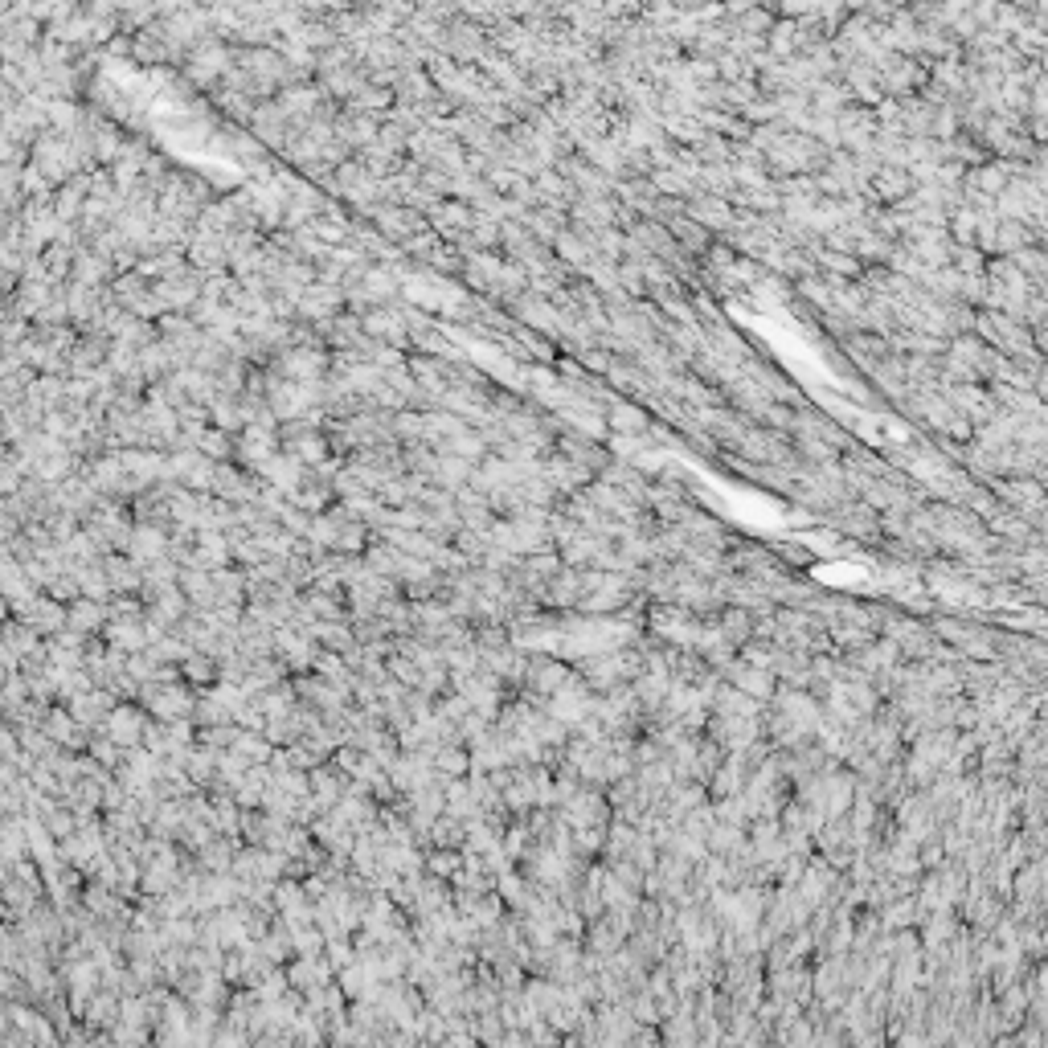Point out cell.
I'll return each mask as SVG.
<instances>
[{"label":"cell","instance_id":"18","mask_svg":"<svg viewBox=\"0 0 1048 1048\" xmlns=\"http://www.w3.org/2000/svg\"><path fill=\"white\" fill-rule=\"evenodd\" d=\"M197 447H201L209 459H226V455H230V439H226V434H201Z\"/></svg>","mask_w":1048,"mask_h":1048},{"label":"cell","instance_id":"9","mask_svg":"<svg viewBox=\"0 0 1048 1048\" xmlns=\"http://www.w3.org/2000/svg\"><path fill=\"white\" fill-rule=\"evenodd\" d=\"M107 602H95V598H78V602H70V623L66 627H74V631H82V635H103V627H107Z\"/></svg>","mask_w":1048,"mask_h":1048},{"label":"cell","instance_id":"17","mask_svg":"<svg viewBox=\"0 0 1048 1048\" xmlns=\"http://www.w3.org/2000/svg\"><path fill=\"white\" fill-rule=\"evenodd\" d=\"M234 737H238V721L234 725H201L197 729V741H201V746H209V750H230Z\"/></svg>","mask_w":1048,"mask_h":1048},{"label":"cell","instance_id":"4","mask_svg":"<svg viewBox=\"0 0 1048 1048\" xmlns=\"http://www.w3.org/2000/svg\"><path fill=\"white\" fill-rule=\"evenodd\" d=\"M287 979H291L295 991L308 995V991L332 983V979H336V967L328 963V954H295L291 963H287Z\"/></svg>","mask_w":1048,"mask_h":1048},{"label":"cell","instance_id":"2","mask_svg":"<svg viewBox=\"0 0 1048 1048\" xmlns=\"http://www.w3.org/2000/svg\"><path fill=\"white\" fill-rule=\"evenodd\" d=\"M148 721H152V713L136 701H119L115 709H111V717H107V725H103V733L111 737V741H119L123 750H131V746H144V733H148Z\"/></svg>","mask_w":1048,"mask_h":1048},{"label":"cell","instance_id":"10","mask_svg":"<svg viewBox=\"0 0 1048 1048\" xmlns=\"http://www.w3.org/2000/svg\"><path fill=\"white\" fill-rule=\"evenodd\" d=\"M238 848H242V844H238V836H222V832H217L209 844H201V848H197V860H201V868H205V872H230V868H234V856H238Z\"/></svg>","mask_w":1048,"mask_h":1048},{"label":"cell","instance_id":"11","mask_svg":"<svg viewBox=\"0 0 1048 1048\" xmlns=\"http://www.w3.org/2000/svg\"><path fill=\"white\" fill-rule=\"evenodd\" d=\"M181 590L189 594L193 610H213V606H217V582H213V570H181Z\"/></svg>","mask_w":1048,"mask_h":1048},{"label":"cell","instance_id":"15","mask_svg":"<svg viewBox=\"0 0 1048 1048\" xmlns=\"http://www.w3.org/2000/svg\"><path fill=\"white\" fill-rule=\"evenodd\" d=\"M434 770L447 774V778L471 774V750L463 746V741H443V746L434 750Z\"/></svg>","mask_w":1048,"mask_h":1048},{"label":"cell","instance_id":"3","mask_svg":"<svg viewBox=\"0 0 1048 1048\" xmlns=\"http://www.w3.org/2000/svg\"><path fill=\"white\" fill-rule=\"evenodd\" d=\"M17 619H21V623H29L37 635H46V639H50V635H58V631L70 623V606H66V602H58L54 594H46V590H41L33 602H25V606L17 610Z\"/></svg>","mask_w":1048,"mask_h":1048},{"label":"cell","instance_id":"8","mask_svg":"<svg viewBox=\"0 0 1048 1048\" xmlns=\"http://www.w3.org/2000/svg\"><path fill=\"white\" fill-rule=\"evenodd\" d=\"M348 786H353V778H348L332 758L312 770V795H320L328 807H336V803L348 795Z\"/></svg>","mask_w":1048,"mask_h":1048},{"label":"cell","instance_id":"6","mask_svg":"<svg viewBox=\"0 0 1048 1048\" xmlns=\"http://www.w3.org/2000/svg\"><path fill=\"white\" fill-rule=\"evenodd\" d=\"M168 524H140L136 520V533H131V545H127V553L136 557L140 565H148V561H160V557H168Z\"/></svg>","mask_w":1048,"mask_h":1048},{"label":"cell","instance_id":"16","mask_svg":"<svg viewBox=\"0 0 1048 1048\" xmlns=\"http://www.w3.org/2000/svg\"><path fill=\"white\" fill-rule=\"evenodd\" d=\"M459 868H463V848H430L426 852V872H430V877L451 881Z\"/></svg>","mask_w":1048,"mask_h":1048},{"label":"cell","instance_id":"7","mask_svg":"<svg viewBox=\"0 0 1048 1048\" xmlns=\"http://www.w3.org/2000/svg\"><path fill=\"white\" fill-rule=\"evenodd\" d=\"M103 639L111 647H123V651H144L152 639H148V623L144 615H127V619H107L103 627Z\"/></svg>","mask_w":1048,"mask_h":1048},{"label":"cell","instance_id":"1","mask_svg":"<svg viewBox=\"0 0 1048 1048\" xmlns=\"http://www.w3.org/2000/svg\"><path fill=\"white\" fill-rule=\"evenodd\" d=\"M197 684H189L185 676L181 680H148L140 684L136 701L152 713V717H193L197 709Z\"/></svg>","mask_w":1048,"mask_h":1048},{"label":"cell","instance_id":"5","mask_svg":"<svg viewBox=\"0 0 1048 1048\" xmlns=\"http://www.w3.org/2000/svg\"><path fill=\"white\" fill-rule=\"evenodd\" d=\"M119 705V696L115 692H107V688H91V692H82V696H74V701L66 705L70 713H74V721L82 725V729H103L107 725V717H111V709Z\"/></svg>","mask_w":1048,"mask_h":1048},{"label":"cell","instance_id":"12","mask_svg":"<svg viewBox=\"0 0 1048 1048\" xmlns=\"http://www.w3.org/2000/svg\"><path fill=\"white\" fill-rule=\"evenodd\" d=\"M496 893L504 897V905H508V909H516V913H520L524 905L533 901V881L524 877V872H516V868H504L500 877H496Z\"/></svg>","mask_w":1048,"mask_h":1048},{"label":"cell","instance_id":"14","mask_svg":"<svg viewBox=\"0 0 1048 1048\" xmlns=\"http://www.w3.org/2000/svg\"><path fill=\"white\" fill-rule=\"evenodd\" d=\"M234 750L250 762V766H262V762H271V754H275V741L262 733V729H242L238 725V737H234Z\"/></svg>","mask_w":1048,"mask_h":1048},{"label":"cell","instance_id":"13","mask_svg":"<svg viewBox=\"0 0 1048 1048\" xmlns=\"http://www.w3.org/2000/svg\"><path fill=\"white\" fill-rule=\"evenodd\" d=\"M308 631H312V639H316L320 647L340 651V655H344V651H353V647L361 643L357 631H353V623H344V619H340V623H312Z\"/></svg>","mask_w":1048,"mask_h":1048}]
</instances>
